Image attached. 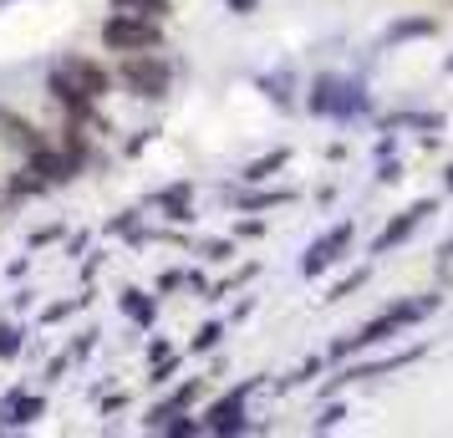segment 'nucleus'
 I'll return each instance as SVG.
<instances>
[{
    "label": "nucleus",
    "instance_id": "393cba45",
    "mask_svg": "<svg viewBox=\"0 0 453 438\" xmlns=\"http://www.w3.org/2000/svg\"><path fill=\"white\" fill-rule=\"evenodd\" d=\"M321 367H326V357H311V362H301L296 373H286V377H280L275 388H280V393H290V388H306V382H311L316 373H321Z\"/></svg>",
    "mask_w": 453,
    "mask_h": 438
},
{
    "label": "nucleus",
    "instance_id": "79ce46f5",
    "mask_svg": "<svg viewBox=\"0 0 453 438\" xmlns=\"http://www.w3.org/2000/svg\"><path fill=\"white\" fill-rule=\"evenodd\" d=\"M438 255H443V260H453V240H443V245H438Z\"/></svg>",
    "mask_w": 453,
    "mask_h": 438
},
{
    "label": "nucleus",
    "instance_id": "c9c22d12",
    "mask_svg": "<svg viewBox=\"0 0 453 438\" xmlns=\"http://www.w3.org/2000/svg\"><path fill=\"white\" fill-rule=\"evenodd\" d=\"M265 234V219H240L234 225V240H260Z\"/></svg>",
    "mask_w": 453,
    "mask_h": 438
},
{
    "label": "nucleus",
    "instance_id": "6ab92c4d",
    "mask_svg": "<svg viewBox=\"0 0 453 438\" xmlns=\"http://www.w3.org/2000/svg\"><path fill=\"white\" fill-rule=\"evenodd\" d=\"M255 87H260L275 107H296V82H290V72H265V77H255Z\"/></svg>",
    "mask_w": 453,
    "mask_h": 438
},
{
    "label": "nucleus",
    "instance_id": "f3484780",
    "mask_svg": "<svg viewBox=\"0 0 453 438\" xmlns=\"http://www.w3.org/2000/svg\"><path fill=\"white\" fill-rule=\"evenodd\" d=\"M42 194H51V184H46L36 168H26V164L5 179V204H26V199H42Z\"/></svg>",
    "mask_w": 453,
    "mask_h": 438
},
{
    "label": "nucleus",
    "instance_id": "dca6fc26",
    "mask_svg": "<svg viewBox=\"0 0 453 438\" xmlns=\"http://www.w3.org/2000/svg\"><path fill=\"white\" fill-rule=\"evenodd\" d=\"M438 36V21L433 16H403V21H392L382 31V46H403V42H428Z\"/></svg>",
    "mask_w": 453,
    "mask_h": 438
},
{
    "label": "nucleus",
    "instance_id": "f704fd0d",
    "mask_svg": "<svg viewBox=\"0 0 453 438\" xmlns=\"http://www.w3.org/2000/svg\"><path fill=\"white\" fill-rule=\"evenodd\" d=\"M92 347H97V332H82V336H72L66 352H72V362H77V357H92Z\"/></svg>",
    "mask_w": 453,
    "mask_h": 438
},
{
    "label": "nucleus",
    "instance_id": "4468645a",
    "mask_svg": "<svg viewBox=\"0 0 453 438\" xmlns=\"http://www.w3.org/2000/svg\"><path fill=\"white\" fill-rule=\"evenodd\" d=\"M118 311L133 321V327H153L158 321V291H138V286H127V291H118Z\"/></svg>",
    "mask_w": 453,
    "mask_h": 438
},
{
    "label": "nucleus",
    "instance_id": "e433bc0d",
    "mask_svg": "<svg viewBox=\"0 0 453 438\" xmlns=\"http://www.w3.org/2000/svg\"><path fill=\"white\" fill-rule=\"evenodd\" d=\"M66 367H72V352H57L51 362H46V382H57V377H62Z\"/></svg>",
    "mask_w": 453,
    "mask_h": 438
},
{
    "label": "nucleus",
    "instance_id": "37998d69",
    "mask_svg": "<svg viewBox=\"0 0 453 438\" xmlns=\"http://www.w3.org/2000/svg\"><path fill=\"white\" fill-rule=\"evenodd\" d=\"M443 188H449V194H453V164L443 168Z\"/></svg>",
    "mask_w": 453,
    "mask_h": 438
},
{
    "label": "nucleus",
    "instance_id": "a19ab883",
    "mask_svg": "<svg viewBox=\"0 0 453 438\" xmlns=\"http://www.w3.org/2000/svg\"><path fill=\"white\" fill-rule=\"evenodd\" d=\"M377 179H382V184H397V179H403V168H397V164H382V168H377Z\"/></svg>",
    "mask_w": 453,
    "mask_h": 438
},
{
    "label": "nucleus",
    "instance_id": "cd10ccee",
    "mask_svg": "<svg viewBox=\"0 0 453 438\" xmlns=\"http://www.w3.org/2000/svg\"><path fill=\"white\" fill-rule=\"evenodd\" d=\"M229 255H234V240H204L199 245V260H209V265H225Z\"/></svg>",
    "mask_w": 453,
    "mask_h": 438
},
{
    "label": "nucleus",
    "instance_id": "72a5a7b5",
    "mask_svg": "<svg viewBox=\"0 0 453 438\" xmlns=\"http://www.w3.org/2000/svg\"><path fill=\"white\" fill-rule=\"evenodd\" d=\"M138 219H143L138 209H123V214H118V219L107 225V230H112V234H133V230H138Z\"/></svg>",
    "mask_w": 453,
    "mask_h": 438
},
{
    "label": "nucleus",
    "instance_id": "f257e3e1",
    "mask_svg": "<svg viewBox=\"0 0 453 438\" xmlns=\"http://www.w3.org/2000/svg\"><path fill=\"white\" fill-rule=\"evenodd\" d=\"M438 306H443V296H433V291H428V296H418V301H412V296H403V301L382 306L377 316H367V321H362V327H357L351 336L331 342L326 362H336V367H342V362H351L357 352H367V347H382V342H392L397 332H412V327H418L423 316H433Z\"/></svg>",
    "mask_w": 453,
    "mask_h": 438
},
{
    "label": "nucleus",
    "instance_id": "58836bf2",
    "mask_svg": "<svg viewBox=\"0 0 453 438\" xmlns=\"http://www.w3.org/2000/svg\"><path fill=\"white\" fill-rule=\"evenodd\" d=\"M153 133H158V127H143V133H138V138H133V143H127V158H133V153H143V148L153 143Z\"/></svg>",
    "mask_w": 453,
    "mask_h": 438
},
{
    "label": "nucleus",
    "instance_id": "b1692460",
    "mask_svg": "<svg viewBox=\"0 0 453 438\" xmlns=\"http://www.w3.org/2000/svg\"><path fill=\"white\" fill-rule=\"evenodd\" d=\"M82 306H92V286H87V291L77 296V301H57V306H46L42 321H46V327H62L66 316H72V311H82Z\"/></svg>",
    "mask_w": 453,
    "mask_h": 438
},
{
    "label": "nucleus",
    "instance_id": "1a4fd4ad",
    "mask_svg": "<svg viewBox=\"0 0 453 438\" xmlns=\"http://www.w3.org/2000/svg\"><path fill=\"white\" fill-rule=\"evenodd\" d=\"M433 209H438V199H412L408 209H397V214H392L388 225H382V234L372 240V255H388V250H397V245H408L412 230H418V225L428 219Z\"/></svg>",
    "mask_w": 453,
    "mask_h": 438
},
{
    "label": "nucleus",
    "instance_id": "5701e85b",
    "mask_svg": "<svg viewBox=\"0 0 453 438\" xmlns=\"http://www.w3.org/2000/svg\"><path fill=\"white\" fill-rule=\"evenodd\" d=\"M158 434H168V438H199V434H204V418H199V413H173Z\"/></svg>",
    "mask_w": 453,
    "mask_h": 438
},
{
    "label": "nucleus",
    "instance_id": "0eeeda50",
    "mask_svg": "<svg viewBox=\"0 0 453 438\" xmlns=\"http://www.w3.org/2000/svg\"><path fill=\"white\" fill-rule=\"evenodd\" d=\"M351 240H357V225H351V219H342V225L326 230L321 240H311L306 255H301V275H306V280H321L331 265H342V260H347Z\"/></svg>",
    "mask_w": 453,
    "mask_h": 438
},
{
    "label": "nucleus",
    "instance_id": "a878e982",
    "mask_svg": "<svg viewBox=\"0 0 453 438\" xmlns=\"http://www.w3.org/2000/svg\"><path fill=\"white\" fill-rule=\"evenodd\" d=\"M225 342V321H204L199 332H194V342H188V352H214Z\"/></svg>",
    "mask_w": 453,
    "mask_h": 438
},
{
    "label": "nucleus",
    "instance_id": "f03ea898",
    "mask_svg": "<svg viewBox=\"0 0 453 438\" xmlns=\"http://www.w3.org/2000/svg\"><path fill=\"white\" fill-rule=\"evenodd\" d=\"M112 77L143 103H168V92H173V62L164 57V46L158 51H123Z\"/></svg>",
    "mask_w": 453,
    "mask_h": 438
},
{
    "label": "nucleus",
    "instance_id": "c85d7f7f",
    "mask_svg": "<svg viewBox=\"0 0 453 438\" xmlns=\"http://www.w3.org/2000/svg\"><path fill=\"white\" fill-rule=\"evenodd\" d=\"M11 357H21V327H0V362H11Z\"/></svg>",
    "mask_w": 453,
    "mask_h": 438
},
{
    "label": "nucleus",
    "instance_id": "473e14b6",
    "mask_svg": "<svg viewBox=\"0 0 453 438\" xmlns=\"http://www.w3.org/2000/svg\"><path fill=\"white\" fill-rule=\"evenodd\" d=\"M184 286H188V275H184V271H164L153 291H158V296H173V291H184Z\"/></svg>",
    "mask_w": 453,
    "mask_h": 438
},
{
    "label": "nucleus",
    "instance_id": "7c9ffc66",
    "mask_svg": "<svg viewBox=\"0 0 453 438\" xmlns=\"http://www.w3.org/2000/svg\"><path fill=\"white\" fill-rule=\"evenodd\" d=\"M179 373V352H168L164 362H153V373H148V382H153V388H164L168 377Z\"/></svg>",
    "mask_w": 453,
    "mask_h": 438
},
{
    "label": "nucleus",
    "instance_id": "f8f14e48",
    "mask_svg": "<svg viewBox=\"0 0 453 438\" xmlns=\"http://www.w3.org/2000/svg\"><path fill=\"white\" fill-rule=\"evenodd\" d=\"M57 62H62L66 72H72V77H77V82H82L87 92L97 97V103H103L107 92H112V82H118V77H112L103 62H97V57H82V51H66V57H57Z\"/></svg>",
    "mask_w": 453,
    "mask_h": 438
},
{
    "label": "nucleus",
    "instance_id": "39448f33",
    "mask_svg": "<svg viewBox=\"0 0 453 438\" xmlns=\"http://www.w3.org/2000/svg\"><path fill=\"white\" fill-rule=\"evenodd\" d=\"M164 21H148V16H127V11H112L103 21V31H97V42H103V51H158L164 46Z\"/></svg>",
    "mask_w": 453,
    "mask_h": 438
},
{
    "label": "nucleus",
    "instance_id": "4c0bfd02",
    "mask_svg": "<svg viewBox=\"0 0 453 438\" xmlns=\"http://www.w3.org/2000/svg\"><path fill=\"white\" fill-rule=\"evenodd\" d=\"M168 352H173V347H168L164 336H153V342H148V362H164Z\"/></svg>",
    "mask_w": 453,
    "mask_h": 438
},
{
    "label": "nucleus",
    "instance_id": "c03bdc74",
    "mask_svg": "<svg viewBox=\"0 0 453 438\" xmlns=\"http://www.w3.org/2000/svg\"><path fill=\"white\" fill-rule=\"evenodd\" d=\"M443 72H449V77H453V57H443Z\"/></svg>",
    "mask_w": 453,
    "mask_h": 438
},
{
    "label": "nucleus",
    "instance_id": "ddd939ff",
    "mask_svg": "<svg viewBox=\"0 0 453 438\" xmlns=\"http://www.w3.org/2000/svg\"><path fill=\"white\" fill-rule=\"evenodd\" d=\"M42 413H46V397L42 393L11 388V393H5V408H0V434H5V428H26V423H36Z\"/></svg>",
    "mask_w": 453,
    "mask_h": 438
},
{
    "label": "nucleus",
    "instance_id": "bb28decb",
    "mask_svg": "<svg viewBox=\"0 0 453 438\" xmlns=\"http://www.w3.org/2000/svg\"><path fill=\"white\" fill-rule=\"evenodd\" d=\"M367 275H372V271H351V275H342V280L331 286V296H326V301H347L351 291H362V286H367Z\"/></svg>",
    "mask_w": 453,
    "mask_h": 438
},
{
    "label": "nucleus",
    "instance_id": "412c9836",
    "mask_svg": "<svg viewBox=\"0 0 453 438\" xmlns=\"http://www.w3.org/2000/svg\"><path fill=\"white\" fill-rule=\"evenodd\" d=\"M296 194L290 188H260V194H245V199H234L240 204V214H265V209H280V204H290Z\"/></svg>",
    "mask_w": 453,
    "mask_h": 438
},
{
    "label": "nucleus",
    "instance_id": "aec40b11",
    "mask_svg": "<svg viewBox=\"0 0 453 438\" xmlns=\"http://www.w3.org/2000/svg\"><path fill=\"white\" fill-rule=\"evenodd\" d=\"M449 123L443 112H392V118H382V127H412V133H438V127Z\"/></svg>",
    "mask_w": 453,
    "mask_h": 438
},
{
    "label": "nucleus",
    "instance_id": "9b49d317",
    "mask_svg": "<svg viewBox=\"0 0 453 438\" xmlns=\"http://www.w3.org/2000/svg\"><path fill=\"white\" fill-rule=\"evenodd\" d=\"M0 143H11V148H16V153L26 158V153L46 148L51 138H46V127H36L31 118H21L16 107H5V103H0Z\"/></svg>",
    "mask_w": 453,
    "mask_h": 438
},
{
    "label": "nucleus",
    "instance_id": "2eb2a0df",
    "mask_svg": "<svg viewBox=\"0 0 453 438\" xmlns=\"http://www.w3.org/2000/svg\"><path fill=\"white\" fill-rule=\"evenodd\" d=\"M158 209H164L168 214V225H194V219H199V214H194V184H173V188H164V194H158Z\"/></svg>",
    "mask_w": 453,
    "mask_h": 438
},
{
    "label": "nucleus",
    "instance_id": "ea45409f",
    "mask_svg": "<svg viewBox=\"0 0 453 438\" xmlns=\"http://www.w3.org/2000/svg\"><path fill=\"white\" fill-rule=\"evenodd\" d=\"M255 5H260V0H225V11H229V16H250Z\"/></svg>",
    "mask_w": 453,
    "mask_h": 438
},
{
    "label": "nucleus",
    "instance_id": "c756f323",
    "mask_svg": "<svg viewBox=\"0 0 453 438\" xmlns=\"http://www.w3.org/2000/svg\"><path fill=\"white\" fill-rule=\"evenodd\" d=\"M347 418V403H331L326 397V408H321V418H316V434H326V428H336Z\"/></svg>",
    "mask_w": 453,
    "mask_h": 438
},
{
    "label": "nucleus",
    "instance_id": "9d476101",
    "mask_svg": "<svg viewBox=\"0 0 453 438\" xmlns=\"http://www.w3.org/2000/svg\"><path fill=\"white\" fill-rule=\"evenodd\" d=\"M199 397H204V377H184V382H179V388L158 403V408H148L143 428H148V434H158L173 413H194V403H199Z\"/></svg>",
    "mask_w": 453,
    "mask_h": 438
},
{
    "label": "nucleus",
    "instance_id": "2f4dec72",
    "mask_svg": "<svg viewBox=\"0 0 453 438\" xmlns=\"http://www.w3.org/2000/svg\"><path fill=\"white\" fill-rule=\"evenodd\" d=\"M57 240H66L62 225H42V230H31V240H26V245H31V250H42V245H57Z\"/></svg>",
    "mask_w": 453,
    "mask_h": 438
},
{
    "label": "nucleus",
    "instance_id": "4be33fe9",
    "mask_svg": "<svg viewBox=\"0 0 453 438\" xmlns=\"http://www.w3.org/2000/svg\"><path fill=\"white\" fill-rule=\"evenodd\" d=\"M112 11H127V16H148V21H168L173 16V0H107Z\"/></svg>",
    "mask_w": 453,
    "mask_h": 438
},
{
    "label": "nucleus",
    "instance_id": "a211bd4d",
    "mask_svg": "<svg viewBox=\"0 0 453 438\" xmlns=\"http://www.w3.org/2000/svg\"><path fill=\"white\" fill-rule=\"evenodd\" d=\"M286 164H290V148H270V153H260V158H250V164L240 168V184L260 188L265 179H275V173H280Z\"/></svg>",
    "mask_w": 453,
    "mask_h": 438
},
{
    "label": "nucleus",
    "instance_id": "20e7f679",
    "mask_svg": "<svg viewBox=\"0 0 453 438\" xmlns=\"http://www.w3.org/2000/svg\"><path fill=\"white\" fill-rule=\"evenodd\" d=\"M265 388V377H250V382H234L225 397H214L204 413V434H214V438H240V434H250L255 423H250V393H260Z\"/></svg>",
    "mask_w": 453,
    "mask_h": 438
},
{
    "label": "nucleus",
    "instance_id": "423d86ee",
    "mask_svg": "<svg viewBox=\"0 0 453 438\" xmlns=\"http://www.w3.org/2000/svg\"><path fill=\"white\" fill-rule=\"evenodd\" d=\"M46 92L57 97V107H62L72 123H103V118H97V97H92V92H87V87L77 82L62 62L46 66Z\"/></svg>",
    "mask_w": 453,
    "mask_h": 438
},
{
    "label": "nucleus",
    "instance_id": "7ed1b4c3",
    "mask_svg": "<svg viewBox=\"0 0 453 438\" xmlns=\"http://www.w3.org/2000/svg\"><path fill=\"white\" fill-rule=\"evenodd\" d=\"M367 107H372L367 87L357 82V77H336V72H321V77L311 82V97H306L311 118H336V123L362 118Z\"/></svg>",
    "mask_w": 453,
    "mask_h": 438
},
{
    "label": "nucleus",
    "instance_id": "6e6552de",
    "mask_svg": "<svg viewBox=\"0 0 453 438\" xmlns=\"http://www.w3.org/2000/svg\"><path fill=\"white\" fill-rule=\"evenodd\" d=\"M423 352H428V342H418V347H408V352L377 357V362H347L336 377H326V382H321V397L342 393V388H351V382H367V377H388V373H397V367H412Z\"/></svg>",
    "mask_w": 453,
    "mask_h": 438
}]
</instances>
